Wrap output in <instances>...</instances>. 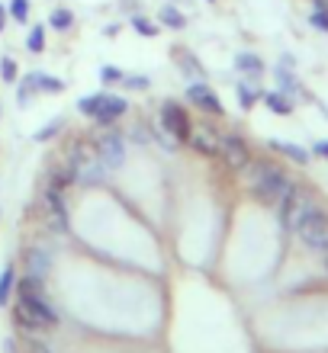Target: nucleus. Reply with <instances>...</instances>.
<instances>
[{
  "label": "nucleus",
  "instance_id": "nucleus-39",
  "mask_svg": "<svg viewBox=\"0 0 328 353\" xmlns=\"http://www.w3.org/2000/svg\"><path fill=\"white\" fill-rule=\"evenodd\" d=\"M322 257H325V270H328V254H322Z\"/></svg>",
  "mask_w": 328,
  "mask_h": 353
},
{
  "label": "nucleus",
  "instance_id": "nucleus-40",
  "mask_svg": "<svg viewBox=\"0 0 328 353\" xmlns=\"http://www.w3.org/2000/svg\"><path fill=\"white\" fill-rule=\"evenodd\" d=\"M177 3H193V0H177Z\"/></svg>",
  "mask_w": 328,
  "mask_h": 353
},
{
  "label": "nucleus",
  "instance_id": "nucleus-15",
  "mask_svg": "<svg viewBox=\"0 0 328 353\" xmlns=\"http://www.w3.org/2000/svg\"><path fill=\"white\" fill-rule=\"evenodd\" d=\"M23 263H26V273H32V276H48V270H52V254L46 251V248H26V254H23Z\"/></svg>",
  "mask_w": 328,
  "mask_h": 353
},
{
  "label": "nucleus",
  "instance_id": "nucleus-23",
  "mask_svg": "<svg viewBox=\"0 0 328 353\" xmlns=\"http://www.w3.org/2000/svg\"><path fill=\"white\" fill-rule=\"evenodd\" d=\"M13 289H17V267H13V263H7V267H3V273H0V305H10Z\"/></svg>",
  "mask_w": 328,
  "mask_h": 353
},
{
  "label": "nucleus",
  "instance_id": "nucleus-1",
  "mask_svg": "<svg viewBox=\"0 0 328 353\" xmlns=\"http://www.w3.org/2000/svg\"><path fill=\"white\" fill-rule=\"evenodd\" d=\"M13 296H17V302L26 308L29 315L36 318L39 331H52V327H58V312L52 308V302L46 299V279H42V276H32V273L19 276L17 279V289H13Z\"/></svg>",
  "mask_w": 328,
  "mask_h": 353
},
{
  "label": "nucleus",
  "instance_id": "nucleus-29",
  "mask_svg": "<svg viewBox=\"0 0 328 353\" xmlns=\"http://www.w3.org/2000/svg\"><path fill=\"white\" fill-rule=\"evenodd\" d=\"M7 17L13 23H29V0H10Z\"/></svg>",
  "mask_w": 328,
  "mask_h": 353
},
{
  "label": "nucleus",
  "instance_id": "nucleus-31",
  "mask_svg": "<svg viewBox=\"0 0 328 353\" xmlns=\"http://www.w3.org/2000/svg\"><path fill=\"white\" fill-rule=\"evenodd\" d=\"M126 90H135V93H142V90H148L151 87V81L145 74H122V81H119Z\"/></svg>",
  "mask_w": 328,
  "mask_h": 353
},
{
  "label": "nucleus",
  "instance_id": "nucleus-18",
  "mask_svg": "<svg viewBox=\"0 0 328 353\" xmlns=\"http://www.w3.org/2000/svg\"><path fill=\"white\" fill-rule=\"evenodd\" d=\"M26 81L32 84L36 93H61L65 90V81L55 74H46V71H32V74H26Z\"/></svg>",
  "mask_w": 328,
  "mask_h": 353
},
{
  "label": "nucleus",
  "instance_id": "nucleus-36",
  "mask_svg": "<svg viewBox=\"0 0 328 353\" xmlns=\"http://www.w3.org/2000/svg\"><path fill=\"white\" fill-rule=\"evenodd\" d=\"M29 353H52V347L42 344V341H29Z\"/></svg>",
  "mask_w": 328,
  "mask_h": 353
},
{
  "label": "nucleus",
  "instance_id": "nucleus-38",
  "mask_svg": "<svg viewBox=\"0 0 328 353\" xmlns=\"http://www.w3.org/2000/svg\"><path fill=\"white\" fill-rule=\"evenodd\" d=\"M7 7H3V3H0V32H3V26H7Z\"/></svg>",
  "mask_w": 328,
  "mask_h": 353
},
{
  "label": "nucleus",
  "instance_id": "nucleus-14",
  "mask_svg": "<svg viewBox=\"0 0 328 353\" xmlns=\"http://www.w3.org/2000/svg\"><path fill=\"white\" fill-rule=\"evenodd\" d=\"M235 71L244 74L248 81H261V77L267 74V65H264V58L254 55V52H238V55H235Z\"/></svg>",
  "mask_w": 328,
  "mask_h": 353
},
{
  "label": "nucleus",
  "instance_id": "nucleus-19",
  "mask_svg": "<svg viewBox=\"0 0 328 353\" xmlns=\"http://www.w3.org/2000/svg\"><path fill=\"white\" fill-rule=\"evenodd\" d=\"M187 145L197 151V154H203V158H216V154H219V141L213 139L209 132H197V129H193V135H190Z\"/></svg>",
  "mask_w": 328,
  "mask_h": 353
},
{
  "label": "nucleus",
  "instance_id": "nucleus-17",
  "mask_svg": "<svg viewBox=\"0 0 328 353\" xmlns=\"http://www.w3.org/2000/svg\"><path fill=\"white\" fill-rule=\"evenodd\" d=\"M235 97H238V106L248 112V110H254V106L261 103L264 90H261L258 81H248V77H244V81H238V87H235Z\"/></svg>",
  "mask_w": 328,
  "mask_h": 353
},
{
  "label": "nucleus",
  "instance_id": "nucleus-8",
  "mask_svg": "<svg viewBox=\"0 0 328 353\" xmlns=\"http://www.w3.org/2000/svg\"><path fill=\"white\" fill-rule=\"evenodd\" d=\"M94 154L97 158H104L110 170L122 168V161H126V135L110 125L100 139H94Z\"/></svg>",
  "mask_w": 328,
  "mask_h": 353
},
{
  "label": "nucleus",
  "instance_id": "nucleus-2",
  "mask_svg": "<svg viewBox=\"0 0 328 353\" xmlns=\"http://www.w3.org/2000/svg\"><path fill=\"white\" fill-rule=\"evenodd\" d=\"M244 174H248V180H251L254 196H258L264 205H277V199H280L293 183V176L287 174L280 164H267V161H261V164H248Z\"/></svg>",
  "mask_w": 328,
  "mask_h": 353
},
{
  "label": "nucleus",
  "instance_id": "nucleus-33",
  "mask_svg": "<svg viewBox=\"0 0 328 353\" xmlns=\"http://www.w3.org/2000/svg\"><path fill=\"white\" fill-rule=\"evenodd\" d=\"M32 97H36V90H32V84H29L26 77H19V87H17V103H19V106H29V103H32Z\"/></svg>",
  "mask_w": 328,
  "mask_h": 353
},
{
  "label": "nucleus",
  "instance_id": "nucleus-34",
  "mask_svg": "<svg viewBox=\"0 0 328 353\" xmlns=\"http://www.w3.org/2000/svg\"><path fill=\"white\" fill-rule=\"evenodd\" d=\"M312 154H316V158H325L328 161V139H319V141H312Z\"/></svg>",
  "mask_w": 328,
  "mask_h": 353
},
{
  "label": "nucleus",
  "instance_id": "nucleus-6",
  "mask_svg": "<svg viewBox=\"0 0 328 353\" xmlns=\"http://www.w3.org/2000/svg\"><path fill=\"white\" fill-rule=\"evenodd\" d=\"M161 129L168 132V139L174 145H187L190 135H193V119L190 112L174 100H164L161 103Z\"/></svg>",
  "mask_w": 328,
  "mask_h": 353
},
{
  "label": "nucleus",
  "instance_id": "nucleus-30",
  "mask_svg": "<svg viewBox=\"0 0 328 353\" xmlns=\"http://www.w3.org/2000/svg\"><path fill=\"white\" fill-rule=\"evenodd\" d=\"M0 77H3L7 84H17L19 81V68H17V61H13L10 55L0 58Z\"/></svg>",
  "mask_w": 328,
  "mask_h": 353
},
{
  "label": "nucleus",
  "instance_id": "nucleus-22",
  "mask_svg": "<svg viewBox=\"0 0 328 353\" xmlns=\"http://www.w3.org/2000/svg\"><path fill=\"white\" fill-rule=\"evenodd\" d=\"M48 183L58 186V190H68V186H75V183H77V170L71 168V164L52 168V174H48Z\"/></svg>",
  "mask_w": 328,
  "mask_h": 353
},
{
  "label": "nucleus",
  "instance_id": "nucleus-25",
  "mask_svg": "<svg viewBox=\"0 0 328 353\" xmlns=\"http://www.w3.org/2000/svg\"><path fill=\"white\" fill-rule=\"evenodd\" d=\"M65 132V116H58V119H52L48 125H42V129L32 135V141H39V145H46V141H52V139H58Z\"/></svg>",
  "mask_w": 328,
  "mask_h": 353
},
{
  "label": "nucleus",
  "instance_id": "nucleus-16",
  "mask_svg": "<svg viewBox=\"0 0 328 353\" xmlns=\"http://www.w3.org/2000/svg\"><path fill=\"white\" fill-rule=\"evenodd\" d=\"M261 103L271 112H277V116H293V110H296V100H293L290 93H283L280 87H277V90H264Z\"/></svg>",
  "mask_w": 328,
  "mask_h": 353
},
{
  "label": "nucleus",
  "instance_id": "nucleus-9",
  "mask_svg": "<svg viewBox=\"0 0 328 353\" xmlns=\"http://www.w3.org/2000/svg\"><path fill=\"white\" fill-rule=\"evenodd\" d=\"M187 100L197 106L200 112H206V116H225V106L222 100L216 97V90L206 84V81H190L187 87Z\"/></svg>",
  "mask_w": 328,
  "mask_h": 353
},
{
  "label": "nucleus",
  "instance_id": "nucleus-26",
  "mask_svg": "<svg viewBox=\"0 0 328 353\" xmlns=\"http://www.w3.org/2000/svg\"><path fill=\"white\" fill-rule=\"evenodd\" d=\"M129 23H132V29H135L139 36H145V39H155V36L161 32L158 23H151V19H148V17H142V13H135V17H132Z\"/></svg>",
  "mask_w": 328,
  "mask_h": 353
},
{
  "label": "nucleus",
  "instance_id": "nucleus-11",
  "mask_svg": "<svg viewBox=\"0 0 328 353\" xmlns=\"http://www.w3.org/2000/svg\"><path fill=\"white\" fill-rule=\"evenodd\" d=\"M171 58L177 61V68H180V74H187L190 81H206V68H203V61H200L190 48H184V46H174L171 48Z\"/></svg>",
  "mask_w": 328,
  "mask_h": 353
},
{
  "label": "nucleus",
  "instance_id": "nucleus-20",
  "mask_svg": "<svg viewBox=\"0 0 328 353\" xmlns=\"http://www.w3.org/2000/svg\"><path fill=\"white\" fill-rule=\"evenodd\" d=\"M158 26H164V29H184V26H187V17L180 13V7L168 3V7H161V13H158Z\"/></svg>",
  "mask_w": 328,
  "mask_h": 353
},
{
  "label": "nucleus",
  "instance_id": "nucleus-10",
  "mask_svg": "<svg viewBox=\"0 0 328 353\" xmlns=\"http://www.w3.org/2000/svg\"><path fill=\"white\" fill-rule=\"evenodd\" d=\"M42 199H46L48 212H52V222H55L58 232H68L71 228V222H68V205H65V190H58V186L48 183L46 193H42Z\"/></svg>",
  "mask_w": 328,
  "mask_h": 353
},
{
  "label": "nucleus",
  "instance_id": "nucleus-12",
  "mask_svg": "<svg viewBox=\"0 0 328 353\" xmlns=\"http://www.w3.org/2000/svg\"><path fill=\"white\" fill-rule=\"evenodd\" d=\"M113 170L106 168V161L104 158H97V154H90V158L84 161V168L77 170V183H84V186H100L110 180Z\"/></svg>",
  "mask_w": 328,
  "mask_h": 353
},
{
  "label": "nucleus",
  "instance_id": "nucleus-3",
  "mask_svg": "<svg viewBox=\"0 0 328 353\" xmlns=\"http://www.w3.org/2000/svg\"><path fill=\"white\" fill-rule=\"evenodd\" d=\"M77 112L87 116L90 122H97V125L110 129V125H116V122L129 112V100L100 90V93H90V97H81V100H77Z\"/></svg>",
  "mask_w": 328,
  "mask_h": 353
},
{
  "label": "nucleus",
  "instance_id": "nucleus-35",
  "mask_svg": "<svg viewBox=\"0 0 328 353\" xmlns=\"http://www.w3.org/2000/svg\"><path fill=\"white\" fill-rule=\"evenodd\" d=\"M132 139L139 141V145H148L151 135H145V129H142V125H135V129H132Z\"/></svg>",
  "mask_w": 328,
  "mask_h": 353
},
{
  "label": "nucleus",
  "instance_id": "nucleus-13",
  "mask_svg": "<svg viewBox=\"0 0 328 353\" xmlns=\"http://www.w3.org/2000/svg\"><path fill=\"white\" fill-rule=\"evenodd\" d=\"M267 148L277 151V154H283L287 161H293V164H300V168H306L312 161V151L302 148V145H296V141H287V139H271L267 141Z\"/></svg>",
  "mask_w": 328,
  "mask_h": 353
},
{
  "label": "nucleus",
  "instance_id": "nucleus-4",
  "mask_svg": "<svg viewBox=\"0 0 328 353\" xmlns=\"http://www.w3.org/2000/svg\"><path fill=\"white\" fill-rule=\"evenodd\" d=\"M312 205H319L312 199L306 190H300L296 183H290V190L277 199V219H280V228L283 232H296V225L309 215Z\"/></svg>",
  "mask_w": 328,
  "mask_h": 353
},
{
  "label": "nucleus",
  "instance_id": "nucleus-37",
  "mask_svg": "<svg viewBox=\"0 0 328 353\" xmlns=\"http://www.w3.org/2000/svg\"><path fill=\"white\" fill-rule=\"evenodd\" d=\"M3 353H19V350H17V341H13V337H7V341H3Z\"/></svg>",
  "mask_w": 328,
  "mask_h": 353
},
{
  "label": "nucleus",
  "instance_id": "nucleus-41",
  "mask_svg": "<svg viewBox=\"0 0 328 353\" xmlns=\"http://www.w3.org/2000/svg\"><path fill=\"white\" fill-rule=\"evenodd\" d=\"M206 3H216V0H206Z\"/></svg>",
  "mask_w": 328,
  "mask_h": 353
},
{
  "label": "nucleus",
  "instance_id": "nucleus-7",
  "mask_svg": "<svg viewBox=\"0 0 328 353\" xmlns=\"http://www.w3.org/2000/svg\"><path fill=\"white\" fill-rule=\"evenodd\" d=\"M219 141V154L216 158L222 161L225 168H235V170H244L251 164V141L238 135V132H225V135H216Z\"/></svg>",
  "mask_w": 328,
  "mask_h": 353
},
{
  "label": "nucleus",
  "instance_id": "nucleus-21",
  "mask_svg": "<svg viewBox=\"0 0 328 353\" xmlns=\"http://www.w3.org/2000/svg\"><path fill=\"white\" fill-rule=\"evenodd\" d=\"M10 318H13V325H17L19 331H23V334H39L36 318L29 315V312H26V308H23V305H19V302H17V305H13V308H10Z\"/></svg>",
  "mask_w": 328,
  "mask_h": 353
},
{
  "label": "nucleus",
  "instance_id": "nucleus-32",
  "mask_svg": "<svg viewBox=\"0 0 328 353\" xmlns=\"http://www.w3.org/2000/svg\"><path fill=\"white\" fill-rule=\"evenodd\" d=\"M122 74H126V71H122V68H116V65H104V68H100V81H104L106 87H110V84H119Z\"/></svg>",
  "mask_w": 328,
  "mask_h": 353
},
{
  "label": "nucleus",
  "instance_id": "nucleus-24",
  "mask_svg": "<svg viewBox=\"0 0 328 353\" xmlns=\"http://www.w3.org/2000/svg\"><path fill=\"white\" fill-rule=\"evenodd\" d=\"M48 26L58 29V32H68V29H75V13L68 7H58L48 13Z\"/></svg>",
  "mask_w": 328,
  "mask_h": 353
},
{
  "label": "nucleus",
  "instance_id": "nucleus-27",
  "mask_svg": "<svg viewBox=\"0 0 328 353\" xmlns=\"http://www.w3.org/2000/svg\"><path fill=\"white\" fill-rule=\"evenodd\" d=\"M26 48L32 55H42L46 52V26H32L26 36Z\"/></svg>",
  "mask_w": 328,
  "mask_h": 353
},
{
  "label": "nucleus",
  "instance_id": "nucleus-28",
  "mask_svg": "<svg viewBox=\"0 0 328 353\" xmlns=\"http://www.w3.org/2000/svg\"><path fill=\"white\" fill-rule=\"evenodd\" d=\"M309 23L319 29V32H328V0H316V10H312Z\"/></svg>",
  "mask_w": 328,
  "mask_h": 353
},
{
  "label": "nucleus",
  "instance_id": "nucleus-5",
  "mask_svg": "<svg viewBox=\"0 0 328 353\" xmlns=\"http://www.w3.org/2000/svg\"><path fill=\"white\" fill-rule=\"evenodd\" d=\"M300 234V241L306 244V251L312 254H328V212L322 205H312L309 215L296 225V232Z\"/></svg>",
  "mask_w": 328,
  "mask_h": 353
}]
</instances>
